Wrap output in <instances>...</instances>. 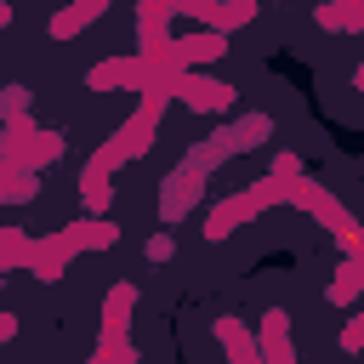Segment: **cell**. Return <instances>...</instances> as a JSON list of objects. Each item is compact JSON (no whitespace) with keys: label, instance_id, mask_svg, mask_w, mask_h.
Returning a JSON list of instances; mask_svg holds the SVG:
<instances>
[{"label":"cell","instance_id":"1","mask_svg":"<svg viewBox=\"0 0 364 364\" xmlns=\"http://www.w3.org/2000/svg\"><path fill=\"white\" fill-rule=\"evenodd\" d=\"M159 114H165V97H142V108H136V114H131V119H125V125H119V131L91 154V165H85V171H91V176H108V171H119L125 159H142V154L154 148Z\"/></svg>","mask_w":364,"mask_h":364},{"label":"cell","instance_id":"2","mask_svg":"<svg viewBox=\"0 0 364 364\" xmlns=\"http://www.w3.org/2000/svg\"><path fill=\"white\" fill-rule=\"evenodd\" d=\"M171 97H176L182 108H193V114H228L239 91H233L228 80H210V74H176V80H171Z\"/></svg>","mask_w":364,"mask_h":364},{"label":"cell","instance_id":"3","mask_svg":"<svg viewBox=\"0 0 364 364\" xmlns=\"http://www.w3.org/2000/svg\"><path fill=\"white\" fill-rule=\"evenodd\" d=\"M199 193H205V176L188 171V165H176V171L165 176V188H159V216H165V222H182V216L199 205Z\"/></svg>","mask_w":364,"mask_h":364},{"label":"cell","instance_id":"4","mask_svg":"<svg viewBox=\"0 0 364 364\" xmlns=\"http://www.w3.org/2000/svg\"><path fill=\"white\" fill-rule=\"evenodd\" d=\"M267 131H273V119H267V114H245L239 125H228V131H216V142H205V154H210V159L222 165L228 154H245V148H256V142H262Z\"/></svg>","mask_w":364,"mask_h":364},{"label":"cell","instance_id":"5","mask_svg":"<svg viewBox=\"0 0 364 364\" xmlns=\"http://www.w3.org/2000/svg\"><path fill=\"white\" fill-rule=\"evenodd\" d=\"M23 262L34 267V279H63V267L74 262V250L63 245V233H46V239H28V256Z\"/></svg>","mask_w":364,"mask_h":364},{"label":"cell","instance_id":"6","mask_svg":"<svg viewBox=\"0 0 364 364\" xmlns=\"http://www.w3.org/2000/svg\"><path fill=\"white\" fill-rule=\"evenodd\" d=\"M256 358H267V364H296V347H290V313H267L262 318V347H256Z\"/></svg>","mask_w":364,"mask_h":364},{"label":"cell","instance_id":"7","mask_svg":"<svg viewBox=\"0 0 364 364\" xmlns=\"http://www.w3.org/2000/svg\"><path fill=\"white\" fill-rule=\"evenodd\" d=\"M131 307H136V284H114L102 301V341H119L131 330Z\"/></svg>","mask_w":364,"mask_h":364},{"label":"cell","instance_id":"8","mask_svg":"<svg viewBox=\"0 0 364 364\" xmlns=\"http://www.w3.org/2000/svg\"><path fill=\"white\" fill-rule=\"evenodd\" d=\"M119 239V228L108 222V216H97V222H74V228H63V245L80 256V250H108Z\"/></svg>","mask_w":364,"mask_h":364},{"label":"cell","instance_id":"9","mask_svg":"<svg viewBox=\"0 0 364 364\" xmlns=\"http://www.w3.org/2000/svg\"><path fill=\"white\" fill-rule=\"evenodd\" d=\"M250 216H256V205H250L245 193H233V199H222V205L205 216V239H228V233H233L239 222H250Z\"/></svg>","mask_w":364,"mask_h":364},{"label":"cell","instance_id":"10","mask_svg":"<svg viewBox=\"0 0 364 364\" xmlns=\"http://www.w3.org/2000/svg\"><path fill=\"white\" fill-rule=\"evenodd\" d=\"M102 17V0H80V6H68V11H57L46 28H51V40H74L85 23H97Z\"/></svg>","mask_w":364,"mask_h":364},{"label":"cell","instance_id":"11","mask_svg":"<svg viewBox=\"0 0 364 364\" xmlns=\"http://www.w3.org/2000/svg\"><path fill=\"white\" fill-rule=\"evenodd\" d=\"M85 85H91V91H114V85H136V57H108V63H97V68L85 74Z\"/></svg>","mask_w":364,"mask_h":364},{"label":"cell","instance_id":"12","mask_svg":"<svg viewBox=\"0 0 364 364\" xmlns=\"http://www.w3.org/2000/svg\"><path fill=\"white\" fill-rule=\"evenodd\" d=\"M216 341L233 353V364H262V358H256V336H250L239 318H216Z\"/></svg>","mask_w":364,"mask_h":364},{"label":"cell","instance_id":"13","mask_svg":"<svg viewBox=\"0 0 364 364\" xmlns=\"http://www.w3.org/2000/svg\"><path fill=\"white\" fill-rule=\"evenodd\" d=\"M80 199H85V210H108V199H114V188H108V176H91V171H80Z\"/></svg>","mask_w":364,"mask_h":364},{"label":"cell","instance_id":"14","mask_svg":"<svg viewBox=\"0 0 364 364\" xmlns=\"http://www.w3.org/2000/svg\"><path fill=\"white\" fill-rule=\"evenodd\" d=\"M358 279H364V273H358V256H347V262H341V279L330 284V301H341V307H347V301L358 296Z\"/></svg>","mask_w":364,"mask_h":364},{"label":"cell","instance_id":"15","mask_svg":"<svg viewBox=\"0 0 364 364\" xmlns=\"http://www.w3.org/2000/svg\"><path fill=\"white\" fill-rule=\"evenodd\" d=\"M318 23H324V28H358V23H364V11H358V6H324V11H318Z\"/></svg>","mask_w":364,"mask_h":364},{"label":"cell","instance_id":"16","mask_svg":"<svg viewBox=\"0 0 364 364\" xmlns=\"http://www.w3.org/2000/svg\"><path fill=\"white\" fill-rule=\"evenodd\" d=\"M0 114H6V119H23V114H28V91H23V85H6V97H0Z\"/></svg>","mask_w":364,"mask_h":364},{"label":"cell","instance_id":"17","mask_svg":"<svg viewBox=\"0 0 364 364\" xmlns=\"http://www.w3.org/2000/svg\"><path fill=\"white\" fill-rule=\"evenodd\" d=\"M171 250H176L171 233H154V239H148V262H171Z\"/></svg>","mask_w":364,"mask_h":364},{"label":"cell","instance_id":"18","mask_svg":"<svg viewBox=\"0 0 364 364\" xmlns=\"http://www.w3.org/2000/svg\"><path fill=\"white\" fill-rule=\"evenodd\" d=\"M341 347H347V353H358V313L347 318V330H341Z\"/></svg>","mask_w":364,"mask_h":364},{"label":"cell","instance_id":"19","mask_svg":"<svg viewBox=\"0 0 364 364\" xmlns=\"http://www.w3.org/2000/svg\"><path fill=\"white\" fill-rule=\"evenodd\" d=\"M11 336H17V318H11V313H0V341H11Z\"/></svg>","mask_w":364,"mask_h":364},{"label":"cell","instance_id":"20","mask_svg":"<svg viewBox=\"0 0 364 364\" xmlns=\"http://www.w3.org/2000/svg\"><path fill=\"white\" fill-rule=\"evenodd\" d=\"M6 23H11V6H0V28H6Z\"/></svg>","mask_w":364,"mask_h":364}]
</instances>
